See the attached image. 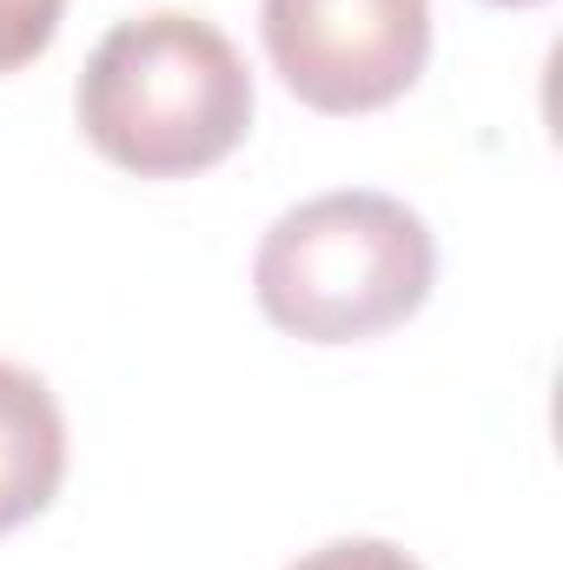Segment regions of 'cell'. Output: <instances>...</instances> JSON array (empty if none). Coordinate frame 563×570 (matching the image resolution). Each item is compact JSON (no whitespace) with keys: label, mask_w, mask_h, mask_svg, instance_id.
Instances as JSON below:
<instances>
[{"label":"cell","mask_w":563,"mask_h":570,"mask_svg":"<svg viewBox=\"0 0 563 570\" xmlns=\"http://www.w3.org/2000/svg\"><path fill=\"white\" fill-rule=\"evenodd\" d=\"M73 114L93 153L120 173L186 179L253 134V73L213 20L159 7L100 33L73 87Z\"/></svg>","instance_id":"1"},{"label":"cell","mask_w":563,"mask_h":570,"mask_svg":"<svg viewBox=\"0 0 563 570\" xmlns=\"http://www.w3.org/2000/svg\"><path fill=\"white\" fill-rule=\"evenodd\" d=\"M292 570H424V564L405 558L398 544H378V538H338L325 551H305Z\"/></svg>","instance_id":"6"},{"label":"cell","mask_w":563,"mask_h":570,"mask_svg":"<svg viewBox=\"0 0 563 570\" xmlns=\"http://www.w3.org/2000/svg\"><path fill=\"white\" fill-rule=\"evenodd\" d=\"M491 7H544V0H491Z\"/></svg>","instance_id":"7"},{"label":"cell","mask_w":563,"mask_h":570,"mask_svg":"<svg viewBox=\"0 0 563 570\" xmlns=\"http://www.w3.org/2000/svg\"><path fill=\"white\" fill-rule=\"evenodd\" d=\"M437 239L392 193H318L273 219L253 259L259 312L305 345H358L431 298Z\"/></svg>","instance_id":"2"},{"label":"cell","mask_w":563,"mask_h":570,"mask_svg":"<svg viewBox=\"0 0 563 570\" xmlns=\"http://www.w3.org/2000/svg\"><path fill=\"white\" fill-rule=\"evenodd\" d=\"M60 13L67 0H0V73L40 60L60 33Z\"/></svg>","instance_id":"5"},{"label":"cell","mask_w":563,"mask_h":570,"mask_svg":"<svg viewBox=\"0 0 563 570\" xmlns=\"http://www.w3.org/2000/svg\"><path fill=\"white\" fill-rule=\"evenodd\" d=\"M266 60L312 114H378L418 87L431 0H259Z\"/></svg>","instance_id":"3"},{"label":"cell","mask_w":563,"mask_h":570,"mask_svg":"<svg viewBox=\"0 0 563 570\" xmlns=\"http://www.w3.org/2000/svg\"><path fill=\"white\" fill-rule=\"evenodd\" d=\"M67 478V419L27 365L0 358V538L40 518Z\"/></svg>","instance_id":"4"}]
</instances>
